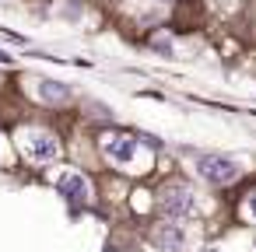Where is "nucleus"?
Instances as JSON below:
<instances>
[{"label": "nucleus", "instance_id": "f257e3e1", "mask_svg": "<svg viewBox=\"0 0 256 252\" xmlns=\"http://www.w3.org/2000/svg\"><path fill=\"white\" fill-rule=\"evenodd\" d=\"M196 175L204 182H210V186H228V182H235L242 175V165L232 161V158H221V154H204L196 161Z\"/></svg>", "mask_w": 256, "mask_h": 252}, {"label": "nucleus", "instance_id": "f03ea898", "mask_svg": "<svg viewBox=\"0 0 256 252\" xmlns=\"http://www.w3.org/2000/svg\"><path fill=\"white\" fill-rule=\"evenodd\" d=\"M162 214L172 217V221L193 217V214H196V196H193V189H186V186H168V189L162 193Z\"/></svg>", "mask_w": 256, "mask_h": 252}, {"label": "nucleus", "instance_id": "7ed1b4c3", "mask_svg": "<svg viewBox=\"0 0 256 252\" xmlns=\"http://www.w3.org/2000/svg\"><path fill=\"white\" fill-rule=\"evenodd\" d=\"M56 189H60V196H64L67 203H74V207H81V203L88 200V182H84L81 172H64L60 182H56Z\"/></svg>", "mask_w": 256, "mask_h": 252}, {"label": "nucleus", "instance_id": "20e7f679", "mask_svg": "<svg viewBox=\"0 0 256 252\" xmlns=\"http://www.w3.org/2000/svg\"><path fill=\"white\" fill-rule=\"evenodd\" d=\"M154 245H158L162 252H182V249H186V231H182L176 221H165V224L154 228Z\"/></svg>", "mask_w": 256, "mask_h": 252}, {"label": "nucleus", "instance_id": "39448f33", "mask_svg": "<svg viewBox=\"0 0 256 252\" xmlns=\"http://www.w3.org/2000/svg\"><path fill=\"white\" fill-rule=\"evenodd\" d=\"M28 151H32V158L36 161H53L56 154H60V144H56V137H50V133H36L32 140H28Z\"/></svg>", "mask_w": 256, "mask_h": 252}, {"label": "nucleus", "instance_id": "423d86ee", "mask_svg": "<svg viewBox=\"0 0 256 252\" xmlns=\"http://www.w3.org/2000/svg\"><path fill=\"white\" fill-rule=\"evenodd\" d=\"M39 98H42L46 105H64V102H70V88L60 84V81L42 77V81H39Z\"/></svg>", "mask_w": 256, "mask_h": 252}, {"label": "nucleus", "instance_id": "0eeeda50", "mask_svg": "<svg viewBox=\"0 0 256 252\" xmlns=\"http://www.w3.org/2000/svg\"><path fill=\"white\" fill-rule=\"evenodd\" d=\"M109 158L112 161H134V151H137V140L134 137H116V140H109Z\"/></svg>", "mask_w": 256, "mask_h": 252}, {"label": "nucleus", "instance_id": "6e6552de", "mask_svg": "<svg viewBox=\"0 0 256 252\" xmlns=\"http://www.w3.org/2000/svg\"><path fill=\"white\" fill-rule=\"evenodd\" d=\"M151 46H154V49H158L162 56H172V46H168V39H165V35H158V39H154Z\"/></svg>", "mask_w": 256, "mask_h": 252}, {"label": "nucleus", "instance_id": "1a4fd4ad", "mask_svg": "<svg viewBox=\"0 0 256 252\" xmlns=\"http://www.w3.org/2000/svg\"><path fill=\"white\" fill-rule=\"evenodd\" d=\"M249 214L256 217V193H252V200H249Z\"/></svg>", "mask_w": 256, "mask_h": 252}, {"label": "nucleus", "instance_id": "9d476101", "mask_svg": "<svg viewBox=\"0 0 256 252\" xmlns=\"http://www.w3.org/2000/svg\"><path fill=\"white\" fill-rule=\"evenodd\" d=\"M252 252H256V242H252Z\"/></svg>", "mask_w": 256, "mask_h": 252}]
</instances>
